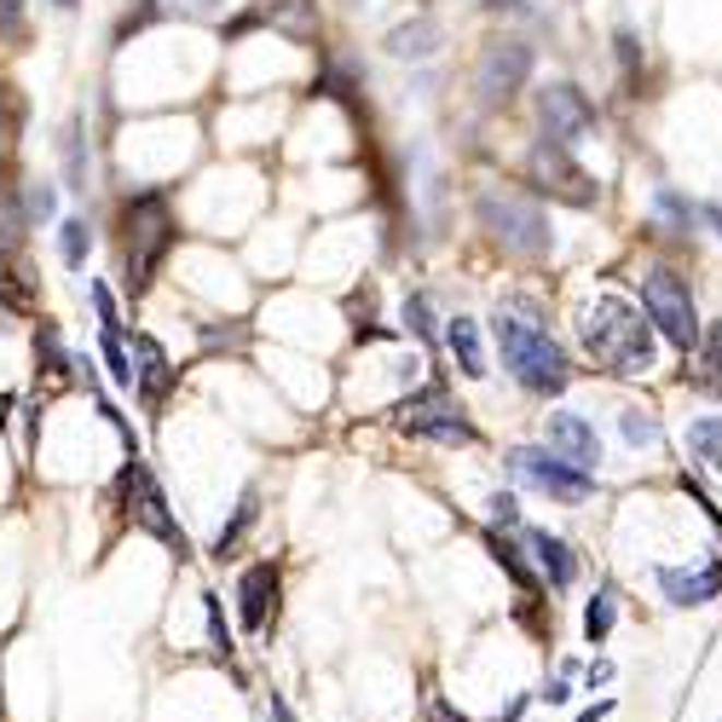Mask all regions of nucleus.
Instances as JSON below:
<instances>
[{
    "label": "nucleus",
    "instance_id": "f257e3e1",
    "mask_svg": "<svg viewBox=\"0 0 722 722\" xmlns=\"http://www.w3.org/2000/svg\"><path fill=\"white\" fill-rule=\"evenodd\" d=\"M578 341L595 358L601 370L613 376H648L659 358V330L648 307H636L625 295H595L584 312H578Z\"/></svg>",
    "mask_w": 722,
    "mask_h": 722
},
{
    "label": "nucleus",
    "instance_id": "f03ea898",
    "mask_svg": "<svg viewBox=\"0 0 722 722\" xmlns=\"http://www.w3.org/2000/svg\"><path fill=\"white\" fill-rule=\"evenodd\" d=\"M492 341H497V353H504V370H509L526 393L555 399L560 388L572 382V358H567V347H560L549 330H537L520 307H514V312H509V307H497V318H492Z\"/></svg>",
    "mask_w": 722,
    "mask_h": 722
},
{
    "label": "nucleus",
    "instance_id": "7ed1b4c3",
    "mask_svg": "<svg viewBox=\"0 0 722 722\" xmlns=\"http://www.w3.org/2000/svg\"><path fill=\"white\" fill-rule=\"evenodd\" d=\"M474 220H480V232H486L497 249H509L520 260H544L549 255V220H544V209H537L526 191L480 186L474 191Z\"/></svg>",
    "mask_w": 722,
    "mask_h": 722
},
{
    "label": "nucleus",
    "instance_id": "20e7f679",
    "mask_svg": "<svg viewBox=\"0 0 722 722\" xmlns=\"http://www.w3.org/2000/svg\"><path fill=\"white\" fill-rule=\"evenodd\" d=\"M174 214L156 191H139L133 203L122 209V284L128 295H145L156 284V267L174 249Z\"/></svg>",
    "mask_w": 722,
    "mask_h": 722
},
{
    "label": "nucleus",
    "instance_id": "39448f33",
    "mask_svg": "<svg viewBox=\"0 0 722 722\" xmlns=\"http://www.w3.org/2000/svg\"><path fill=\"white\" fill-rule=\"evenodd\" d=\"M641 307H648L653 330L665 335L671 347L699 353V341H706V324H699V312H694V289H688V277H682V272H671V267H648V272H641Z\"/></svg>",
    "mask_w": 722,
    "mask_h": 722
},
{
    "label": "nucleus",
    "instance_id": "423d86ee",
    "mask_svg": "<svg viewBox=\"0 0 722 722\" xmlns=\"http://www.w3.org/2000/svg\"><path fill=\"white\" fill-rule=\"evenodd\" d=\"M526 174H532V186L555 197V203H572V209H595V179L572 163V151L560 145V139H537L532 156H526Z\"/></svg>",
    "mask_w": 722,
    "mask_h": 722
},
{
    "label": "nucleus",
    "instance_id": "0eeeda50",
    "mask_svg": "<svg viewBox=\"0 0 722 722\" xmlns=\"http://www.w3.org/2000/svg\"><path fill=\"white\" fill-rule=\"evenodd\" d=\"M509 469L526 480V486H537L544 497H555V504H584V497L595 492V474L572 469L567 457L549 451V446H514L509 451Z\"/></svg>",
    "mask_w": 722,
    "mask_h": 722
},
{
    "label": "nucleus",
    "instance_id": "6e6552de",
    "mask_svg": "<svg viewBox=\"0 0 722 722\" xmlns=\"http://www.w3.org/2000/svg\"><path fill=\"white\" fill-rule=\"evenodd\" d=\"M393 416H399V428H405V434H416V439H439V446H469V439H474V423L451 405L439 382L423 388V393H411Z\"/></svg>",
    "mask_w": 722,
    "mask_h": 722
},
{
    "label": "nucleus",
    "instance_id": "1a4fd4ad",
    "mask_svg": "<svg viewBox=\"0 0 722 722\" xmlns=\"http://www.w3.org/2000/svg\"><path fill=\"white\" fill-rule=\"evenodd\" d=\"M532 82V47L526 42H492L486 52H480V64H474V93H480V105L497 110V105H509V98Z\"/></svg>",
    "mask_w": 722,
    "mask_h": 722
},
{
    "label": "nucleus",
    "instance_id": "9d476101",
    "mask_svg": "<svg viewBox=\"0 0 722 722\" xmlns=\"http://www.w3.org/2000/svg\"><path fill=\"white\" fill-rule=\"evenodd\" d=\"M537 128H544V139H560L572 151L595 133V105L572 82H549L537 87Z\"/></svg>",
    "mask_w": 722,
    "mask_h": 722
},
{
    "label": "nucleus",
    "instance_id": "9b49d317",
    "mask_svg": "<svg viewBox=\"0 0 722 722\" xmlns=\"http://www.w3.org/2000/svg\"><path fill=\"white\" fill-rule=\"evenodd\" d=\"M122 492H128V504H133V520L145 526L151 537H163V544H174L179 555H186V532H179V520L168 514V497H163V486L151 480V469L133 457V469L122 474Z\"/></svg>",
    "mask_w": 722,
    "mask_h": 722
},
{
    "label": "nucleus",
    "instance_id": "f8f14e48",
    "mask_svg": "<svg viewBox=\"0 0 722 722\" xmlns=\"http://www.w3.org/2000/svg\"><path fill=\"white\" fill-rule=\"evenodd\" d=\"M544 446L560 451L572 469H584V474H595V463H601V439H595V428L578 411H555L549 416V423H544Z\"/></svg>",
    "mask_w": 722,
    "mask_h": 722
},
{
    "label": "nucleus",
    "instance_id": "ddd939ff",
    "mask_svg": "<svg viewBox=\"0 0 722 722\" xmlns=\"http://www.w3.org/2000/svg\"><path fill=\"white\" fill-rule=\"evenodd\" d=\"M277 613V567L272 560H255V567L237 578V618H244V630H267Z\"/></svg>",
    "mask_w": 722,
    "mask_h": 722
},
{
    "label": "nucleus",
    "instance_id": "4468645a",
    "mask_svg": "<svg viewBox=\"0 0 722 722\" xmlns=\"http://www.w3.org/2000/svg\"><path fill=\"white\" fill-rule=\"evenodd\" d=\"M659 590H665V601H671V607H699V601L722 595V567H706V572L659 567Z\"/></svg>",
    "mask_w": 722,
    "mask_h": 722
},
{
    "label": "nucleus",
    "instance_id": "2eb2a0df",
    "mask_svg": "<svg viewBox=\"0 0 722 722\" xmlns=\"http://www.w3.org/2000/svg\"><path fill=\"white\" fill-rule=\"evenodd\" d=\"M446 353L457 358V370L469 376V382H480V376H486V347H480V324L474 318H446Z\"/></svg>",
    "mask_w": 722,
    "mask_h": 722
},
{
    "label": "nucleus",
    "instance_id": "dca6fc26",
    "mask_svg": "<svg viewBox=\"0 0 722 722\" xmlns=\"http://www.w3.org/2000/svg\"><path fill=\"white\" fill-rule=\"evenodd\" d=\"M260 17H267L272 29L295 35V42H312V35H318V12H312V0H260Z\"/></svg>",
    "mask_w": 722,
    "mask_h": 722
},
{
    "label": "nucleus",
    "instance_id": "f3484780",
    "mask_svg": "<svg viewBox=\"0 0 722 722\" xmlns=\"http://www.w3.org/2000/svg\"><path fill=\"white\" fill-rule=\"evenodd\" d=\"M526 544L537 549V567H544V578L555 590H567L572 578H578V560H572V549L560 544V537H549V532H526Z\"/></svg>",
    "mask_w": 722,
    "mask_h": 722
},
{
    "label": "nucleus",
    "instance_id": "a211bd4d",
    "mask_svg": "<svg viewBox=\"0 0 722 722\" xmlns=\"http://www.w3.org/2000/svg\"><path fill=\"white\" fill-rule=\"evenodd\" d=\"M58 151H64V191H87V128H82V116H70Z\"/></svg>",
    "mask_w": 722,
    "mask_h": 722
},
{
    "label": "nucleus",
    "instance_id": "6ab92c4d",
    "mask_svg": "<svg viewBox=\"0 0 722 722\" xmlns=\"http://www.w3.org/2000/svg\"><path fill=\"white\" fill-rule=\"evenodd\" d=\"M439 47V24L434 17H416V24H399L393 35H388V52L393 58H428Z\"/></svg>",
    "mask_w": 722,
    "mask_h": 722
},
{
    "label": "nucleus",
    "instance_id": "aec40b11",
    "mask_svg": "<svg viewBox=\"0 0 722 722\" xmlns=\"http://www.w3.org/2000/svg\"><path fill=\"white\" fill-rule=\"evenodd\" d=\"M133 353H139V365H145V370H139V388H145L151 399H156V393H168V382H174V370H168V353L156 347L151 335H133Z\"/></svg>",
    "mask_w": 722,
    "mask_h": 722
},
{
    "label": "nucleus",
    "instance_id": "412c9836",
    "mask_svg": "<svg viewBox=\"0 0 722 722\" xmlns=\"http://www.w3.org/2000/svg\"><path fill=\"white\" fill-rule=\"evenodd\" d=\"M255 514H260V497H255V486H249L244 497H237V514H232V526H220V532H214V549H209V555H214V560H226L237 544H244V532L255 526Z\"/></svg>",
    "mask_w": 722,
    "mask_h": 722
},
{
    "label": "nucleus",
    "instance_id": "4be33fe9",
    "mask_svg": "<svg viewBox=\"0 0 722 722\" xmlns=\"http://www.w3.org/2000/svg\"><path fill=\"white\" fill-rule=\"evenodd\" d=\"M688 451L722 480V416H699V423L688 428Z\"/></svg>",
    "mask_w": 722,
    "mask_h": 722
},
{
    "label": "nucleus",
    "instance_id": "5701e85b",
    "mask_svg": "<svg viewBox=\"0 0 722 722\" xmlns=\"http://www.w3.org/2000/svg\"><path fill=\"white\" fill-rule=\"evenodd\" d=\"M653 209L665 214V226H671V237H694V220H699V209L682 197L676 186H659L653 191Z\"/></svg>",
    "mask_w": 722,
    "mask_h": 722
},
{
    "label": "nucleus",
    "instance_id": "b1692460",
    "mask_svg": "<svg viewBox=\"0 0 722 722\" xmlns=\"http://www.w3.org/2000/svg\"><path fill=\"white\" fill-rule=\"evenodd\" d=\"M58 255H64V267H70V272H82V267H87V255H93V232H87V220H64V226H58Z\"/></svg>",
    "mask_w": 722,
    "mask_h": 722
},
{
    "label": "nucleus",
    "instance_id": "393cba45",
    "mask_svg": "<svg viewBox=\"0 0 722 722\" xmlns=\"http://www.w3.org/2000/svg\"><path fill=\"white\" fill-rule=\"evenodd\" d=\"M24 220H29L24 197H17L12 186H0V255L17 249V232H24Z\"/></svg>",
    "mask_w": 722,
    "mask_h": 722
},
{
    "label": "nucleus",
    "instance_id": "a878e982",
    "mask_svg": "<svg viewBox=\"0 0 722 722\" xmlns=\"http://www.w3.org/2000/svg\"><path fill=\"white\" fill-rule=\"evenodd\" d=\"M613 618H618V595H613V590H595V595H590V607H584V636L595 641V648L607 641Z\"/></svg>",
    "mask_w": 722,
    "mask_h": 722
},
{
    "label": "nucleus",
    "instance_id": "bb28decb",
    "mask_svg": "<svg viewBox=\"0 0 722 722\" xmlns=\"http://www.w3.org/2000/svg\"><path fill=\"white\" fill-rule=\"evenodd\" d=\"M98 353H105V370H110V382H116V388H133V382H139L133 358L122 353V330H105V341H98Z\"/></svg>",
    "mask_w": 722,
    "mask_h": 722
},
{
    "label": "nucleus",
    "instance_id": "cd10ccee",
    "mask_svg": "<svg viewBox=\"0 0 722 722\" xmlns=\"http://www.w3.org/2000/svg\"><path fill=\"white\" fill-rule=\"evenodd\" d=\"M486 549H492V560H497V567H504V572L514 578V584H520V590H532V584H537V578L526 572V560H520V549L509 544V537H504V532H486Z\"/></svg>",
    "mask_w": 722,
    "mask_h": 722
},
{
    "label": "nucleus",
    "instance_id": "c85d7f7f",
    "mask_svg": "<svg viewBox=\"0 0 722 722\" xmlns=\"http://www.w3.org/2000/svg\"><path fill=\"white\" fill-rule=\"evenodd\" d=\"M699 365L711 370V376H699V388L722 393V324H706V341H699Z\"/></svg>",
    "mask_w": 722,
    "mask_h": 722
},
{
    "label": "nucleus",
    "instance_id": "c756f323",
    "mask_svg": "<svg viewBox=\"0 0 722 722\" xmlns=\"http://www.w3.org/2000/svg\"><path fill=\"white\" fill-rule=\"evenodd\" d=\"M618 428H625V439H630V446H659V434H665V428H659V416L653 411H625V416H618Z\"/></svg>",
    "mask_w": 722,
    "mask_h": 722
},
{
    "label": "nucleus",
    "instance_id": "7c9ffc66",
    "mask_svg": "<svg viewBox=\"0 0 722 722\" xmlns=\"http://www.w3.org/2000/svg\"><path fill=\"white\" fill-rule=\"evenodd\" d=\"M35 358H42V370H52V376H64V370H70V358H64V341H58V330H52V324H42V330H35Z\"/></svg>",
    "mask_w": 722,
    "mask_h": 722
},
{
    "label": "nucleus",
    "instance_id": "2f4dec72",
    "mask_svg": "<svg viewBox=\"0 0 722 722\" xmlns=\"http://www.w3.org/2000/svg\"><path fill=\"white\" fill-rule=\"evenodd\" d=\"M399 318H405V330H411V335L434 341V307H428V295H423V289L405 295V312H399Z\"/></svg>",
    "mask_w": 722,
    "mask_h": 722
},
{
    "label": "nucleus",
    "instance_id": "473e14b6",
    "mask_svg": "<svg viewBox=\"0 0 722 722\" xmlns=\"http://www.w3.org/2000/svg\"><path fill=\"white\" fill-rule=\"evenodd\" d=\"M24 209H29V220H52V214H58L52 186H29V191H24Z\"/></svg>",
    "mask_w": 722,
    "mask_h": 722
},
{
    "label": "nucleus",
    "instance_id": "72a5a7b5",
    "mask_svg": "<svg viewBox=\"0 0 722 722\" xmlns=\"http://www.w3.org/2000/svg\"><path fill=\"white\" fill-rule=\"evenodd\" d=\"M613 47H618V70L636 75V64H641V42H636V29H618V35H613Z\"/></svg>",
    "mask_w": 722,
    "mask_h": 722
},
{
    "label": "nucleus",
    "instance_id": "f704fd0d",
    "mask_svg": "<svg viewBox=\"0 0 722 722\" xmlns=\"http://www.w3.org/2000/svg\"><path fill=\"white\" fill-rule=\"evenodd\" d=\"M93 307H98V324L105 330H122V312H116V295L105 284H93Z\"/></svg>",
    "mask_w": 722,
    "mask_h": 722
},
{
    "label": "nucleus",
    "instance_id": "c9c22d12",
    "mask_svg": "<svg viewBox=\"0 0 722 722\" xmlns=\"http://www.w3.org/2000/svg\"><path fill=\"white\" fill-rule=\"evenodd\" d=\"M203 613H209V636H214V648H220V653H232V636H226V625H220V595H214V590L203 595Z\"/></svg>",
    "mask_w": 722,
    "mask_h": 722
},
{
    "label": "nucleus",
    "instance_id": "e433bc0d",
    "mask_svg": "<svg viewBox=\"0 0 722 722\" xmlns=\"http://www.w3.org/2000/svg\"><path fill=\"white\" fill-rule=\"evenodd\" d=\"M17 24H24V0H0V42H12Z\"/></svg>",
    "mask_w": 722,
    "mask_h": 722
},
{
    "label": "nucleus",
    "instance_id": "4c0bfd02",
    "mask_svg": "<svg viewBox=\"0 0 722 722\" xmlns=\"http://www.w3.org/2000/svg\"><path fill=\"white\" fill-rule=\"evenodd\" d=\"M492 520H497V526H514V520H520L514 492H497V497H492Z\"/></svg>",
    "mask_w": 722,
    "mask_h": 722
},
{
    "label": "nucleus",
    "instance_id": "58836bf2",
    "mask_svg": "<svg viewBox=\"0 0 722 722\" xmlns=\"http://www.w3.org/2000/svg\"><path fill=\"white\" fill-rule=\"evenodd\" d=\"M486 12H504V17H520V12H526V0H486Z\"/></svg>",
    "mask_w": 722,
    "mask_h": 722
},
{
    "label": "nucleus",
    "instance_id": "ea45409f",
    "mask_svg": "<svg viewBox=\"0 0 722 722\" xmlns=\"http://www.w3.org/2000/svg\"><path fill=\"white\" fill-rule=\"evenodd\" d=\"M613 711V699H601V706H590V711H578V722H601V717H607Z\"/></svg>",
    "mask_w": 722,
    "mask_h": 722
},
{
    "label": "nucleus",
    "instance_id": "a19ab883",
    "mask_svg": "<svg viewBox=\"0 0 722 722\" xmlns=\"http://www.w3.org/2000/svg\"><path fill=\"white\" fill-rule=\"evenodd\" d=\"M7 133H12V116H7V93H0V145H7Z\"/></svg>",
    "mask_w": 722,
    "mask_h": 722
},
{
    "label": "nucleus",
    "instance_id": "79ce46f5",
    "mask_svg": "<svg viewBox=\"0 0 722 722\" xmlns=\"http://www.w3.org/2000/svg\"><path fill=\"white\" fill-rule=\"evenodd\" d=\"M272 722H295V717H289V706H284L277 694H272Z\"/></svg>",
    "mask_w": 722,
    "mask_h": 722
},
{
    "label": "nucleus",
    "instance_id": "37998d69",
    "mask_svg": "<svg viewBox=\"0 0 722 722\" xmlns=\"http://www.w3.org/2000/svg\"><path fill=\"white\" fill-rule=\"evenodd\" d=\"M706 220H711V226H717V237H722V209H706Z\"/></svg>",
    "mask_w": 722,
    "mask_h": 722
},
{
    "label": "nucleus",
    "instance_id": "c03bdc74",
    "mask_svg": "<svg viewBox=\"0 0 722 722\" xmlns=\"http://www.w3.org/2000/svg\"><path fill=\"white\" fill-rule=\"evenodd\" d=\"M52 7H58V12H75V0H52Z\"/></svg>",
    "mask_w": 722,
    "mask_h": 722
},
{
    "label": "nucleus",
    "instance_id": "a18cd8bd",
    "mask_svg": "<svg viewBox=\"0 0 722 722\" xmlns=\"http://www.w3.org/2000/svg\"><path fill=\"white\" fill-rule=\"evenodd\" d=\"M7 411H12V399H7V393H0V416H7Z\"/></svg>",
    "mask_w": 722,
    "mask_h": 722
}]
</instances>
